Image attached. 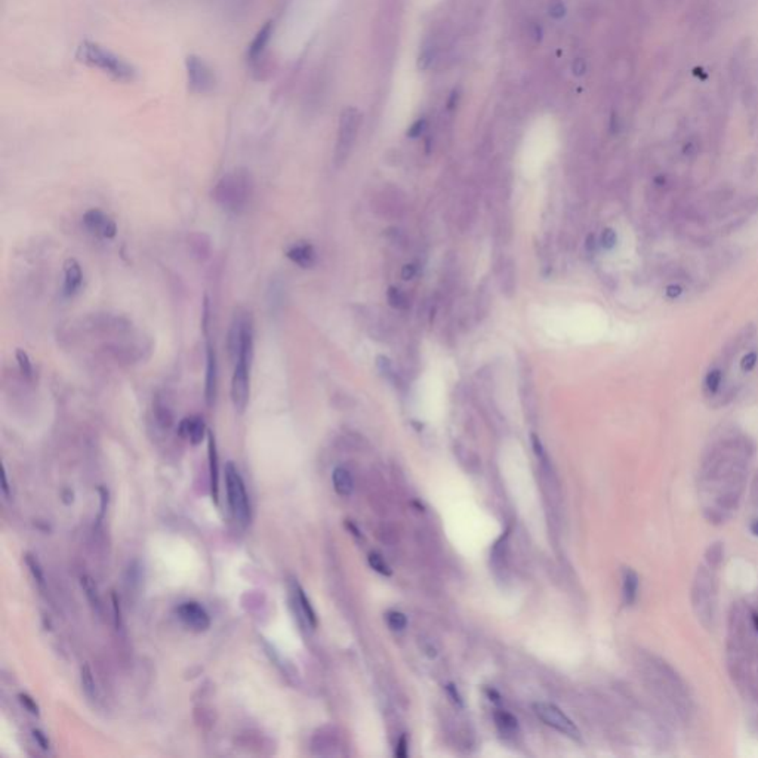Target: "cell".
I'll return each mask as SVG.
<instances>
[{"label":"cell","mask_w":758,"mask_h":758,"mask_svg":"<svg viewBox=\"0 0 758 758\" xmlns=\"http://www.w3.org/2000/svg\"><path fill=\"white\" fill-rule=\"evenodd\" d=\"M754 453L750 437L729 432L702 455L698 489L702 513L709 523L723 525L738 511Z\"/></svg>","instance_id":"obj_1"},{"label":"cell","mask_w":758,"mask_h":758,"mask_svg":"<svg viewBox=\"0 0 758 758\" xmlns=\"http://www.w3.org/2000/svg\"><path fill=\"white\" fill-rule=\"evenodd\" d=\"M638 667L646 686L656 696L671 717L687 724L695 716V702L690 689L667 660L651 653H642Z\"/></svg>","instance_id":"obj_2"},{"label":"cell","mask_w":758,"mask_h":758,"mask_svg":"<svg viewBox=\"0 0 758 758\" xmlns=\"http://www.w3.org/2000/svg\"><path fill=\"white\" fill-rule=\"evenodd\" d=\"M724 547L714 543L703 556L691 583V608L700 625L708 631L716 628L719 603V572L723 566Z\"/></svg>","instance_id":"obj_3"},{"label":"cell","mask_w":758,"mask_h":758,"mask_svg":"<svg viewBox=\"0 0 758 758\" xmlns=\"http://www.w3.org/2000/svg\"><path fill=\"white\" fill-rule=\"evenodd\" d=\"M255 194L252 173L245 168L225 172L215 182L211 196L216 206L231 215H242L251 206Z\"/></svg>","instance_id":"obj_4"},{"label":"cell","mask_w":758,"mask_h":758,"mask_svg":"<svg viewBox=\"0 0 758 758\" xmlns=\"http://www.w3.org/2000/svg\"><path fill=\"white\" fill-rule=\"evenodd\" d=\"M76 58L85 66L98 70L116 82L129 83L136 78V70L132 64L92 40H83L80 43L76 51Z\"/></svg>","instance_id":"obj_5"},{"label":"cell","mask_w":758,"mask_h":758,"mask_svg":"<svg viewBox=\"0 0 758 758\" xmlns=\"http://www.w3.org/2000/svg\"><path fill=\"white\" fill-rule=\"evenodd\" d=\"M254 359V326L245 333L242 345L234 360L230 396L237 414H245L251 397V366Z\"/></svg>","instance_id":"obj_6"},{"label":"cell","mask_w":758,"mask_h":758,"mask_svg":"<svg viewBox=\"0 0 758 758\" xmlns=\"http://www.w3.org/2000/svg\"><path fill=\"white\" fill-rule=\"evenodd\" d=\"M225 489L233 517L237 523L246 526L251 522V504L245 482L233 462H227L225 465Z\"/></svg>","instance_id":"obj_7"},{"label":"cell","mask_w":758,"mask_h":758,"mask_svg":"<svg viewBox=\"0 0 758 758\" xmlns=\"http://www.w3.org/2000/svg\"><path fill=\"white\" fill-rule=\"evenodd\" d=\"M360 123H362V114L355 107H346L341 113L337 144H335V151H333V161L338 168H341L345 161L349 160L353 147L355 144L357 134H359Z\"/></svg>","instance_id":"obj_8"},{"label":"cell","mask_w":758,"mask_h":758,"mask_svg":"<svg viewBox=\"0 0 758 758\" xmlns=\"http://www.w3.org/2000/svg\"><path fill=\"white\" fill-rule=\"evenodd\" d=\"M534 709L536 716L539 717V720H543L547 725H549V728L560 732L561 734L569 736V738L572 739H581V732L578 729V725L573 723L558 707L552 705V703L539 702V703H535Z\"/></svg>","instance_id":"obj_9"},{"label":"cell","mask_w":758,"mask_h":758,"mask_svg":"<svg viewBox=\"0 0 758 758\" xmlns=\"http://www.w3.org/2000/svg\"><path fill=\"white\" fill-rule=\"evenodd\" d=\"M187 82L194 94H208L215 86V74L206 61L197 55H188L186 58Z\"/></svg>","instance_id":"obj_10"},{"label":"cell","mask_w":758,"mask_h":758,"mask_svg":"<svg viewBox=\"0 0 758 758\" xmlns=\"http://www.w3.org/2000/svg\"><path fill=\"white\" fill-rule=\"evenodd\" d=\"M83 227L88 233L92 236L98 237V239L110 240L114 239L117 234V224L112 218L110 215H107L104 211L98 208L88 209L82 216Z\"/></svg>","instance_id":"obj_11"},{"label":"cell","mask_w":758,"mask_h":758,"mask_svg":"<svg viewBox=\"0 0 758 758\" xmlns=\"http://www.w3.org/2000/svg\"><path fill=\"white\" fill-rule=\"evenodd\" d=\"M177 613H178V618L182 621V624L196 633L206 631L211 626V616L200 603H196V601L182 603L177 609Z\"/></svg>","instance_id":"obj_12"},{"label":"cell","mask_w":758,"mask_h":758,"mask_svg":"<svg viewBox=\"0 0 758 758\" xmlns=\"http://www.w3.org/2000/svg\"><path fill=\"white\" fill-rule=\"evenodd\" d=\"M218 396V357L215 345L206 335V371H204V400L212 407Z\"/></svg>","instance_id":"obj_13"},{"label":"cell","mask_w":758,"mask_h":758,"mask_svg":"<svg viewBox=\"0 0 758 758\" xmlns=\"http://www.w3.org/2000/svg\"><path fill=\"white\" fill-rule=\"evenodd\" d=\"M273 30H274L273 21H267V23L258 30V33L251 42V45L247 46L246 57H247V62L251 64V66H258V64L263 61L265 51L270 45V40H272Z\"/></svg>","instance_id":"obj_14"},{"label":"cell","mask_w":758,"mask_h":758,"mask_svg":"<svg viewBox=\"0 0 758 758\" xmlns=\"http://www.w3.org/2000/svg\"><path fill=\"white\" fill-rule=\"evenodd\" d=\"M83 285V272L79 261L76 258H69L64 263V285L62 294L67 298L78 295Z\"/></svg>","instance_id":"obj_15"},{"label":"cell","mask_w":758,"mask_h":758,"mask_svg":"<svg viewBox=\"0 0 758 758\" xmlns=\"http://www.w3.org/2000/svg\"><path fill=\"white\" fill-rule=\"evenodd\" d=\"M208 430H206V424H204V419L199 415H191V416H186L184 419H181L179 425H178V434L182 437V439H187L190 440L191 445L197 446L200 445V443L203 441L204 436L208 434Z\"/></svg>","instance_id":"obj_16"},{"label":"cell","mask_w":758,"mask_h":758,"mask_svg":"<svg viewBox=\"0 0 758 758\" xmlns=\"http://www.w3.org/2000/svg\"><path fill=\"white\" fill-rule=\"evenodd\" d=\"M285 255L292 263L297 264L301 268H312L317 263V252L310 242H295L290 245Z\"/></svg>","instance_id":"obj_17"},{"label":"cell","mask_w":758,"mask_h":758,"mask_svg":"<svg viewBox=\"0 0 758 758\" xmlns=\"http://www.w3.org/2000/svg\"><path fill=\"white\" fill-rule=\"evenodd\" d=\"M725 367L728 366L723 362L714 363L707 371L705 378H703V394L708 398H716L721 393L725 378Z\"/></svg>","instance_id":"obj_18"},{"label":"cell","mask_w":758,"mask_h":758,"mask_svg":"<svg viewBox=\"0 0 758 758\" xmlns=\"http://www.w3.org/2000/svg\"><path fill=\"white\" fill-rule=\"evenodd\" d=\"M208 457H209V473H211V487L212 497L218 502L220 496V465H218V450H216V440L213 432H208Z\"/></svg>","instance_id":"obj_19"},{"label":"cell","mask_w":758,"mask_h":758,"mask_svg":"<svg viewBox=\"0 0 758 758\" xmlns=\"http://www.w3.org/2000/svg\"><path fill=\"white\" fill-rule=\"evenodd\" d=\"M294 599H295V604H297L301 618L304 619L306 624L314 630V628L317 626V622H319L317 621V613L311 606V601L307 597L306 591L299 587V583H295V585H294Z\"/></svg>","instance_id":"obj_20"},{"label":"cell","mask_w":758,"mask_h":758,"mask_svg":"<svg viewBox=\"0 0 758 758\" xmlns=\"http://www.w3.org/2000/svg\"><path fill=\"white\" fill-rule=\"evenodd\" d=\"M638 590H640V579L637 573L625 567L622 572V601L625 606L635 604L638 599Z\"/></svg>","instance_id":"obj_21"},{"label":"cell","mask_w":758,"mask_h":758,"mask_svg":"<svg viewBox=\"0 0 758 758\" xmlns=\"http://www.w3.org/2000/svg\"><path fill=\"white\" fill-rule=\"evenodd\" d=\"M332 483H333V489L335 492H337L340 496H351L353 492H354V479L351 473L344 468V467H338L335 468L333 473H332Z\"/></svg>","instance_id":"obj_22"},{"label":"cell","mask_w":758,"mask_h":758,"mask_svg":"<svg viewBox=\"0 0 758 758\" xmlns=\"http://www.w3.org/2000/svg\"><path fill=\"white\" fill-rule=\"evenodd\" d=\"M80 585H82V590L86 595V599H88L91 608L94 609V612L101 615L103 601H101V595H100V591H98V587H96L95 581L88 575H83L80 578Z\"/></svg>","instance_id":"obj_23"},{"label":"cell","mask_w":758,"mask_h":758,"mask_svg":"<svg viewBox=\"0 0 758 758\" xmlns=\"http://www.w3.org/2000/svg\"><path fill=\"white\" fill-rule=\"evenodd\" d=\"M495 724L497 730L505 736H514L518 733V721L513 714L506 711L495 712Z\"/></svg>","instance_id":"obj_24"},{"label":"cell","mask_w":758,"mask_h":758,"mask_svg":"<svg viewBox=\"0 0 758 758\" xmlns=\"http://www.w3.org/2000/svg\"><path fill=\"white\" fill-rule=\"evenodd\" d=\"M501 289L508 297H513L515 292V272L511 261H505L501 267Z\"/></svg>","instance_id":"obj_25"},{"label":"cell","mask_w":758,"mask_h":758,"mask_svg":"<svg viewBox=\"0 0 758 758\" xmlns=\"http://www.w3.org/2000/svg\"><path fill=\"white\" fill-rule=\"evenodd\" d=\"M80 685H82V689H83V693L86 695V698L91 699V700H95L96 696H98V691H96V683H95V678H94V673H92V669L88 664H85L80 668Z\"/></svg>","instance_id":"obj_26"},{"label":"cell","mask_w":758,"mask_h":758,"mask_svg":"<svg viewBox=\"0 0 758 758\" xmlns=\"http://www.w3.org/2000/svg\"><path fill=\"white\" fill-rule=\"evenodd\" d=\"M387 299H388V304L391 306L394 310H398V311H406L410 307L409 298L406 297L405 292L400 290L398 288H394V286H391L388 289Z\"/></svg>","instance_id":"obj_27"},{"label":"cell","mask_w":758,"mask_h":758,"mask_svg":"<svg viewBox=\"0 0 758 758\" xmlns=\"http://www.w3.org/2000/svg\"><path fill=\"white\" fill-rule=\"evenodd\" d=\"M15 359H17L19 373L23 375L27 379V381H31V379H33V376H35V369H33V363H31L28 353L23 349H17Z\"/></svg>","instance_id":"obj_28"},{"label":"cell","mask_w":758,"mask_h":758,"mask_svg":"<svg viewBox=\"0 0 758 758\" xmlns=\"http://www.w3.org/2000/svg\"><path fill=\"white\" fill-rule=\"evenodd\" d=\"M367 560H369L371 567H372L375 572L381 573V575L389 576V575H391V573H393L391 567H389V565L385 561V558H384L381 554H379V552H371L369 558H367Z\"/></svg>","instance_id":"obj_29"},{"label":"cell","mask_w":758,"mask_h":758,"mask_svg":"<svg viewBox=\"0 0 758 758\" xmlns=\"http://www.w3.org/2000/svg\"><path fill=\"white\" fill-rule=\"evenodd\" d=\"M155 412H156V418L159 421V424L164 427V428H169L172 425V421H173V416H172V412L170 409L164 403L160 402V400H156L155 403Z\"/></svg>","instance_id":"obj_30"},{"label":"cell","mask_w":758,"mask_h":758,"mask_svg":"<svg viewBox=\"0 0 758 758\" xmlns=\"http://www.w3.org/2000/svg\"><path fill=\"white\" fill-rule=\"evenodd\" d=\"M387 624L393 631H403L407 626V618L402 612L391 610L387 613Z\"/></svg>","instance_id":"obj_31"},{"label":"cell","mask_w":758,"mask_h":758,"mask_svg":"<svg viewBox=\"0 0 758 758\" xmlns=\"http://www.w3.org/2000/svg\"><path fill=\"white\" fill-rule=\"evenodd\" d=\"M26 565H27V567L30 569L31 575H33L35 581L39 583V585H40V587H45V575H43V570H42V566H40L39 560H37L35 556L26 554Z\"/></svg>","instance_id":"obj_32"},{"label":"cell","mask_w":758,"mask_h":758,"mask_svg":"<svg viewBox=\"0 0 758 758\" xmlns=\"http://www.w3.org/2000/svg\"><path fill=\"white\" fill-rule=\"evenodd\" d=\"M757 362H758V351H757V350L748 351V353H746V354L742 357V359H741V363H739L741 371H742L743 373H750V372H752V371L755 369Z\"/></svg>","instance_id":"obj_33"},{"label":"cell","mask_w":758,"mask_h":758,"mask_svg":"<svg viewBox=\"0 0 758 758\" xmlns=\"http://www.w3.org/2000/svg\"><path fill=\"white\" fill-rule=\"evenodd\" d=\"M600 243L604 249H613L616 246V243H618V234H616V231L613 229H606L601 233Z\"/></svg>","instance_id":"obj_34"},{"label":"cell","mask_w":758,"mask_h":758,"mask_svg":"<svg viewBox=\"0 0 758 758\" xmlns=\"http://www.w3.org/2000/svg\"><path fill=\"white\" fill-rule=\"evenodd\" d=\"M18 698H19V702L23 703V707H24L28 712L35 714V716H39V707H37V703L35 702L33 698H30L28 695H26V693H21V695H19Z\"/></svg>","instance_id":"obj_35"},{"label":"cell","mask_w":758,"mask_h":758,"mask_svg":"<svg viewBox=\"0 0 758 758\" xmlns=\"http://www.w3.org/2000/svg\"><path fill=\"white\" fill-rule=\"evenodd\" d=\"M683 292H685L683 286L678 285V283H673V285H668L665 288V297L668 299H677V298H680L681 295H683Z\"/></svg>","instance_id":"obj_36"},{"label":"cell","mask_w":758,"mask_h":758,"mask_svg":"<svg viewBox=\"0 0 758 758\" xmlns=\"http://www.w3.org/2000/svg\"><path fill=\"white\" fill-rule=\"evenodd\" d=\"M376 364H378V369L381 371V373L393 375V364H391V362L387 359V357L379 355L376 359Z\"/></svg>","instance_id":"obj_37"},{"label":"cell","mask_w":758,"mask_h":758,"mask_svg":"<svg viewBox=\"0 0 758 758\" xmlns=\"http://www.w3.org/2000/svg\"><path fill=\"white\" fill-rule=\"evenodd\" d=\"M425 126H427L425 118H419V121H416L412 126H410L407 135H409V136H412V138H416V136H419L422 132L425 131Z\"/></svg>","instance_id":"obj_38"},{"label":"cell","mask_w":758,"mask_h":758,"mask_svg":"<svg viewBox=\"0 0 758 758\" xmlns=\"http://www.w3.org/2000/svg\"><path fill=\"white\" fill-rule=\"evenodd\" d=\"M565 12H566L565 5L558 2V0H556V2L549 6V14L554 18H561L563 15H565Z\"/></svg>","instance_id":"obj_39"},{"label":"cell","mask_w":758,"mask_h":758,"mask_svg":"<svg viewBox=\"0 0 758 758\" xmlns=\"http://www.w3.org/2000/svg\"><path fill=\"white\" fill-rule=\"evenodd\" d=\"M33 736H35V739H36V742L39 743V746H40L42 750H45V751L49 750V741H48V738L45 736V733H42L40 730H35V732H33Z\"/></svg>","instance_id":"obj_40"},{"label":"cell","mask_w":758,"mask_h":758,"mask_svg":"<svg viewBox=\"0 0 758 758\" xmlns=\"http://www.w3.org/2000/svg\"><path fill=\"white\" fill-rule=\"evenodd\" d=\"M397 757H406L407 755V739L406 736H402L398 741V748L396 750Z\"/></svg>","instance_id":"obj_41"},{"label":"cell","mask_w":758,"mask_h":758,"mask_svg":"<svg viewBox=\"0 0 758 758\" xmlns=\"http://www.w3.org/2000/svg\"><path fill=\"white\" fill-rule=\"evenodd\" d=\"M415 274H416V267H415V265H412V264H407V265H405V267H403V270H402V277H403L405 280H410V279H414V277H415Z\"/></svg>","instance_id":"obj_42"},{"label":"cell","mask_w":758,"mask_h":758,"mask_svg":"<svg viewBox=\"0 0 758 758\" xmlns=\"http://www.w3.org/2000/svg\"><path fill=\"white\" fill-rule=\"evenodd\" d=\"M113 608H114V618H116V625L121 626L122 624V615H121V606H118V600L116 597V594H113Z\"/></svg>","instance_id":"obj_43"},{"label":"cell","mask_w":758,"mask_h":758,"mask_svg":"<svg viewBox=\"0 0 758 758\" xmlns=\"http://www.w3.org/2000/svg\"><path fill=\"white\" fill-rule=\"evenodd\" d=\"M2 492L5 495V497H10V486L8 483V475H6V470L3 467V473H2Z\"/></svg>","instance_id":"obj_44"},{"label":"cell","mask_w":758,"mask_h":758,"mask_svg":"<svg viewBox=\"0 0 758 758\" xmlns=\"http://www.w3.org/2000/svg\"><path fill=\"white\" fill-rule=\"evenodd\" d=\"M655 186H656L658 188H660V190H664V188L667 187V177H664V175L656 177V178H655Z\"/></svg>","instance_id":"obj_45"},{"label":"cell","mask_w":758,"mask_h":758,"mask_svg":"<svg viewBox=\"0 0 758 758\" xmlns=\"http://www.w3.org/2000/svg\"><path fill=\"white\" fill-rule=\"evenodd\" d=\"M595 246H597V243H595V237H594V236H590V237H588V240H587V247L590 249L591 252H594Z\"/></svg>","instance_id":"obj_46"},{"label":"cell","mask_w":758,"mask_h":758,"mask_svg":"<svg viewBox=\"0 0 758 758\" xmlns=\"http://www.w3.org/2000/svg\"><path fill=\"white\" fill-rule=\"evenodd\" d=\"M750 530H751V534H752L754 536H758V518H757V520H754V522L751 523V526H750Z\"/></svg>","instance_id":"obj_47"}]
</instances>
